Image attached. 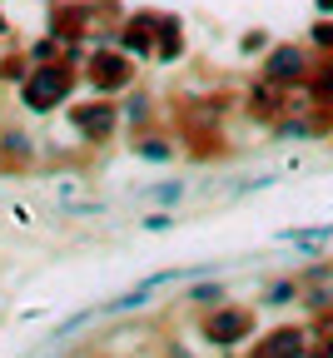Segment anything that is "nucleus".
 <instances>
[{"label": "nucleus", "instance_id": "obj_1", "mask_svg": "<svg viewBox=\"0 0 333 358\" xmlns=\"http://www.w3.org/2000/svg\"><path fill=\"white\" fill-rule=\"evenodd\" d=\"M65 85H70V80H65V70L45 65V70L25 85V105H30V110H50L55 100H65Z\"/></svg>", "mask_w": 333, "mask_h": 358}, {"label": "nucleus", "instance_id": "obj_2", "mask_svg": "<svg viewBox=\"0 0 333 358\" xmlns=\"http://www.w3.org/2000/svg\"><path fill=\"white\" fill-rule=\"evenodd\" d=\"M304 75H309V55L299 50V45H278V50L269 55V80L294 85V80H304Z\"/></svg>", "mask_w": 333, "mask_h": 358}, {"label": "nucleus", "instance_id": "obj_3", "mask_svg": "<svg viewBox=\"0 0 333 358\" xmlns=\"http://www.w3.org/2000/svg\"><path fill=\"white\" fill-rule=\"evenodd\" d=\"M249 329H254V319H249V313H239V308H224L219 319L209 324V338H214V343H239Z\"/></svg>", "mask_w": 333, "mask_h": 358}, {"label": "nucleus", "instance_id": "obj_4", "mask_svg": "<svg viewBox=\"0 0 333 358\" xmlns=\"http://www.w3.org/2000/svg\"><path fill=\"white\" fill-rule=\"evenodd\" d=\"M259 353H304V329H278L269 343H259Z\"/></svg>", "mask_w": 333, "mask_h": 358}, {"label": "nucleus", "instance_id": "obj_5", "mask_svg": "<svg viewBox=\"0 0 333 358\" xmlns=\"http://www.w3.org/2000/svg\"><path fill=\"white\" fill-rule=\"evenodd\" d=\"M328 353H333V334H328Z\"/></svg>", "mask_w": 333, "mask_h": 358}]
</instances>
